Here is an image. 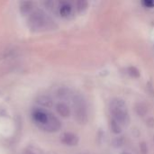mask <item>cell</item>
<instances>
[{
  "label": "cell",
  "instance_id": "6da1fadb",
  "mask_svg": "<svg viewBox=\"0 0 154 154\" xmlns=\"http://www.w3.org/2000/svg\"><path fill=\"white\" fill-rule=\"evenodd\" d=\"M32 118L34 124L42 131L54 133L60 129V121L45 108H35L32 112Z\"/></svg>",
  "mask_w": 154,
  "mask_h": 154
},
{
  "label": "cell",
  "instance_id": "7a4b0ae2",
  "mask_svg": "<svg viewBox=\"0 0 154 154\" xmlns=\"http://www.w3.org/2000/svg\"><path fill=\"white\" fill-rule=\"evenodd\" d=\"M28 24L36 31L49 30L55 27L52 19L42 10L34 8L28 14Z\"/></svg>",
  "mask_w": 154,
  "mask_h": 154
},
{
  "label": "cell",
  "instance_id": "3957f363",
  "mask_svg": "<svg viewBox=\"0 0 154 154\" xmlns=\"http://www.w3.org/2000/svg\"><path fill=\"white\" fill-rule=\"evenodd\" d=\"M110 111L112 114V119L118 123L121 126L126 125L130 122L129 114L126 105L123 99L114 98L110 103Z\"/></svg>",
  "mask_w": 154,
  "mask_h": 154
},
{
  "label": "cell",
  "instance_id": "277c9868",
  "mask_svg": "<svg viewBox=\"0 0 154 154\" xmlns=\"http://www.w3.org/2000/svg\"><path fill=\"white\" fill-rule=\"evenodd\" d=\"M49 8L56 9L59 14L62 17H69L74 11V6L70 2L68 1H60V2H47Z\"/></svg>",
  "mask_w": 154,
  "mask_h": 154
},
{
  "label": "cell",
  "instance_id": "5b68a950",
  "mask_svg": "<svg viewBox=\"0 0 154 154\" xmlns=\"http://www.w3.org/2000/svg\"><path fill=\"white\" fill-rule=\"evenodd\" d=\"M74 110L76 118L80 123H85L88 119L87 106L84 99L80 96H77L74 98Z\"/></svg>",
  "mask_w": 154,
  "mask_h": 154
},
{
  "label": "cell",
  "instance_id": "8992f818",
  "mask_svg": "<svg viewBox=\"0 0 154 154\" xmlns=\"http://www.w3.org/2000/svg\"><path fill=\"white\" fill-rule=\"evenodd\" d=\"M61 142L69 146L77 145L79 143V137L72 133H65L61 136Z\"/></svg>",
  "mask_w": 154,
  "mask_h": 154
},
{
  "label": "cell",
  "instance_id": "52a82bcc",
  "mask_svg": "<svg viewBox=\"0 0 154 154\" xmlns=\"http://www.w3.org/2000/svg\"><path fill=\"white\" fill-rule=\"evenodd\" d=\"M56 110L58 112V114L63 117H67L70 115V110H69V107L64 104V103H59L57 106H56Z\"/></svg>",
  "mask_w": 154,
  "mask_h": 154
},
{
  "label": "cell",
  "instance_id": "ba28073f",
  "mask_svg": "<svg viewBox=\"0 0 154 154\" xmlns=\"http://www.w3.org/2000/svg\"><path fill=\"white\" fill-rule=\"evenodd\" d=\"M37 102L44 107H50V106H51V104H52L51 98H49L47 96H41L38 98Z\"/></svg>",
  "mask_w": 154,
  "mask_h": 154
},
{
  "label": "cell",
  "instance_id": "9c48e42d",
  "mask_svg": "<svg viewBox=\"0 0 154 154\" xmlns=\"http://www.w3.org/2000/svg\"><path fill=\"white\" fill-rule=\"evenodd\" d=\"M110 127H111L112 132H113L114 134H120L121 131H122V126H121L118 123H116V121H114L113 119L111 120Z\"/></svg>",
  "mask_w": 154,
  "mask_h": 154
},
{
  "label": "cell",
  "instance_id": "30bf717a",
  "mask_svg": "<svg viewBox=\"0 0 154 154\" xmlns=\"http://www.w3.org/2000/svg\"><path fill=\"white\" fill-rule=\"evenodd\" d=\"M127 71H128V74L130 76H132L133 78H139L140 77V71L137 68L134 67V66H131L127 69Z\"/></svg>",
  "mask_w": 154,
  "mask_h": 154
},
{
  "label": "cell",
  "instance_id": "8fae6325",
  "mask_svg": "<svg viewBox=\"0 0 154 154\" xmlns=\"http://www.w3.org/2000/svg\"><path fill=\"white\" fill-rule=\"evenodd\" d=\"M88 6V2L86 1H79L77 2V8L79 11H82L84 9H86Z\"/></svg>",
  "mask_w": 154,
  "mask_h": 154
},
{
  "label": "cell",
  "instance_id": "7c38bea8",
  "mask_svg": "<svg viewBox=\"0 0 154 154\" xmlns=\"http://www.w3.org/2000/svg\"><path fill=\"white\" fill-rule=\"evenodd\" d=\"M143 5L145 7L152 8V7H154V1L153 0H145V1L143 2Z\"/></svg>",
  "mask_w": 154,
  "mask_h": 154
},
{
  "label": "cell",
  "instance_id": "4fadbf2b",
  "mask_svg": "<svg viewBox=\"0 0 154 154\" xmlns=\"http://www.w3.org/2000/svg\"><path fill=\"white\" fill-rule=\"evenodd\" d=\"M28 154H39V151H37L36 148L34 147H32L30 149H28V152H27Z\"/></svg>",
  "mask_w": 154,
  "mask_h": 154
}]
</instances>
